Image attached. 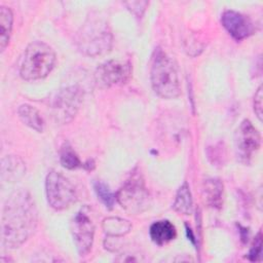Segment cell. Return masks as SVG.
I'll return each instance as SVG.
<instances>
[{"label":"cell","instance_id":"7c38bea8","mask_svg":"<svg viewBox=\"0 0 263 263\" xmlns=\"http://www.w3.org/2000/svg\"><path fill=\"white\" fill-rule=\"evenodd\" d=\"M150 238L158 246H163L177 236L176 227L168 220H159L154 222L149 229Z\"/></svg>","mask_w":263,"mask_h":263},{"label":"cell","instance_id":"ac0fdd59","mask_svg":"<svg viewBox=\"0 0 263 263\" xmlns=\"http://www.w3.org/2000/svg\"><path fill=\"white\" fill-rule=\"evenodd\" d=\"M174 210L183 215H189L192 211V196L190 187L187 182H184L176 194V198L173 204Z\"/></svg>","mask_w":263,"mask_h":263},{"label":"cell","instance_id":"e0dca14e","mask_svg":"<svg viewBox=\"0 0 263 263\" xmlns=\"http://www.w3.org/2000/svg\"><path fill=\"white\" fill-rule=\"evenodd\" d=\"M13 15L9 7L1 6L0 7V49L4 51L8 45L11 30H12Z\"/></svg>","mask_w":263,"mask_h":263},{"label":"cell","instance_id":"4fadbf2b","mask_svg":"<svg viewBox=\"0 0 263 263\" xmlns=\"http://www.w3.org/2000/svg\"><path fill=\"white\" fill-rule=\"evenodd\" d=\"M17 114L20 119L32 129L38 133H42L44 130V119L35 107L29 104H23L18 107Z\"/></svg>","mask_w":263,"mask_h":263},{"label":"cell","instance_id":"52a82bcc","mask_svg":"<svg viewBox=\"0 0 263 263\" xmlns=\"http://www.w3.org/2000/svg\"><path fill=\"white\" fill-rule=\"evenodd\" d=\"M83 100V91L78 85H71L61 89L52 104V115L61 124L73 120Z\"/></svg>","mask_w":263,"mask_h":263},{"label":"cell","instance_id":"7a4b0ae2","mask_svg":"<svg viewBox=\"0 0 263 263\" xmlns=\"http://www.w3.org/2000/svg\"><path fill=\"white\" fill-rule=\"evenodd\" d=\"M153 90L163 99H176L181 95V80L177 63L161 48L155 49L151 65Z\"/></svg>","mask_w":263,"mask_h":263},{"label":"cell","instance_id":"6da1fadb","mask_svg":"<svg viewBox=\"0 0 263 263\" xmlns=\"http://www.w3.org/2000/svg\"><path fill=\"white\" fill-rule=\"evenodd\" d=\"M37 209L27 191L12 193L6 200L1 222V238L4 247L15 249L34 232L37 225Z\"/></svg>","mask_w":263,"mask_h":263},{"label":"cell","instance_id":"8992f818","mask_svg":"<svg viewBox=\"0 0 263 263\" xmlns=\"http://www.w3.org/2000/svg\"><path fill=\"white\" fill-rule=\"evenodd\" d=\"M48 204L57 210L68 209L77 200V192L71 181L57 171H50L45 179Z\"/></svg>","mask_w":263,"mask_h":263},{"label":"cell","instance_id":"3957f363","mask_svg":"<svg viewBox=\"0 0 263 263\" xmlns=\"http://www.w3.org/2000/svg\"><path fill=\"white\" fill-rule=\"evenodd\" d=\"M57 57L54 50L43 41H33L25 49L20 75L26 81L45 78L53 69Z\"/></svg>","mask_w":263,"mask_h":263},{"label":"cell","instance_id":"9a60e30c","mask_svg":"<svg viewBox=\"0 0 263 263\" xmlns=\"http://www.w3.org/2000/svg\"><path fill=\"white\" fill-rule=\"evenodd\" d=\"M223 184L219 179H208L203 183L204 201L212 208L219 209L222 205Z\"/></svg>","mask_w":263,"mask_h":263},{"label":"cell","instance_id":"2e32d148","mask_svg":"<svg viewBox=\"0 0 263 263\" xmlns=\"http://www.w3.org/2000/svg\"><path fill=\"white\" fill-rule=\"evenodd\" d=\"M103 230L108 236H123L128 233L132 229V224L122 218L118 217H108L104 219L102 223Z\"/></svg>","mask_w":263,"mask_h":263},{"label":"cell","instance_id":"277c9868","mask_svg":"<svg viewBox=\"0 0 263 263\" xmlns=\"http://www.w3.org/2000/svg\"><path fill=\"white\" fill-rule=\"evenodd\" d=\"M112 40V33L107 23L101 20H90L79 31L77 44L83 53L97 57L111 49Z\"/></svg>","mask_w":263,"mask_h":263},{"label":"cell","instance_id":"d6986e66","mask_svg":"<svg viewBox=\"0 0 263 263\" xmlns=\"http://www.w3.org/2000/svg\"><path fill=\"white\" fill-rule=\"evenodd\" d=\"M60 161L61 164L68 168L74 170L81 165V161L69 143H64L60 151Z\"/></svg>","mask_w":263,"mask_h":263},{"label":"cell","instance_id":"7402d4cb","mask_svg":"<svg viewBox=\"0 0 263 263\" xmlns=\"http://www.w3.org/2000/svg\"><path fill=\"white\" fill-rule=\"evenodd\" d=\"M262 99H263V95H262V86L260 85L255 93L254 97V111L258 117V119L260 121H262Z\"/></svg>","mask_w":263,"mask_h":263},{"label":"cell","instance_id":"ffe728a7","mask_svg":"<svg viewBox=\"0 0 263 263\" xmlns=\"http://www.w3.org/2000/svg\"><path fill=\"white\" fill-rule=\"evenodd\" d=\"M93 188L97 193V196L100 198V200L109 209H112L114 205V202L116 200V195L110 190L108 185L101 181H96L93 183Z\"/></svg>","mask_w":263,"mask_h":263},{"label":"cell","instance_id":"44dd1931","mask_svg":"<svg viewBox=\"0 0 263 263\" xmlns=\"http://www.w3.org/2000/svg\"><path fill=\"white\" fill-rule=\"evenodd\" d=\"M262 255V233L261 231L258 232V234L255 237L254 243L249 252L248 258L251 261H260Z\"/></svg>","mask_w":263,"mask_h":263},{"label":"cell","instance_id":"8fae6325","mask_svg":"<svg viewBox=\"0 0 263 263\" xmlns=\"http://www.w3.org/2000/svg\"><path fill=\"white\" fill-rule=\"evenodd\" d=\"M221 23L225 30L237 41L254 33V25L251 18L235 10H225L221 16Z\"/></svg>","mask_w":263,"mask_h":263},{"label":"cell","instance_id":"ba28073f","mask_svg":"<svg viewBox=\"0 0 263 263\" xmlns=\"http://www.w3.org/2000/svg\"><path fill=\"white\" fill-rule=\"evenodd\" d=\"M261 145V136L257 128L248 119L240 122L234 135V147L237 159L249 164L253 155L259 150Z\"/></svg>","mask_w":263,"mask_h":263},{"label":"cell","instance_id":"5b68a950","mask_svg":"<svg viewBox=\"0 0 263 263\" xmlns=\"http://www.w3.org/2000/svg\"><path fill=\"white\" fill-rule=\"evenodd\" d=\"M115 195L118 203L132 214L144 212L150 203L148 190L139 172L133 173Z\"/></svg>","mask_w":263,"mask_h":263},{"label":"cell","instance_id":"9c48e42d","mask_svg":"<svg viewBox=\"0 0 263 263\" xmlns=\"http://www.w3.org/2000/svg\"><path fill=\"white\" fill-rule=\"evenodd\" d=\"M70 229L79 256H85L92 247L95 234V224L89 216L87 206L81 208L74 215L71 220Z\"/></svg>","mask_w":263,"mask_h":263},{"label":"cell","instance_id":"30bf717a","mask_svg":"<svg viewBox=\"0 0 263 263\" xmlns=\"http://www.w3.org/2000/svg\"><path fill=\"white\" fill-rule=\"evenodd\" d=\"M132 77V65L127 61L111 60L101 64L95 72V80L98 86L109 88L123 85Z\"/></svg>","mask_w":263,"mask_h":263},{"label":"cell","instance_id":"5bb4252c","mask_svg":"<svg viewBox=\"0 0 263 263\" xmlns=\"http://www.w3.org/2000/svg\"><path fill=\"white\" fill-rule=\"evenodd\" d=\"M25 164L18 157L10 155L2 159L1 176L3 180L16 181L25 175Z\"/></svg>","mask_w":263,"mask_h":263}]
</instances>
